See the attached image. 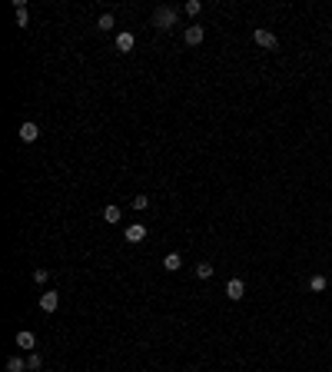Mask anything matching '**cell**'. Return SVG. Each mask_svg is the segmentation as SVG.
<instances>
[{"label":"cell","instance_id":"obj_1","mask_svg":"<svg viewBox=\"0 0 332 372\" xmlns=\"http://www.w3.org/2000/svg\"><path fill=\"white\" fill-rule=\"evenodd\" d=\"M176 20H180V14H176L173 7H156L153 10V27H159V30H173Z\"/></svg>","mask_w":332,"mask_h":372},{"label":"cell","instance_id":"obj_15","mask_svg":"<svg viewBox=\"0 0 332 372\" xmlns=\"http://www.w3.org/2000/svg\"><path fill=\"white\" fill-rule=\"evenodd\" d=\"M196 276L199 279H209V276H213V266H209V262H199V266H196Z\"/></svg>","mask_w":332,"mask_h":372},{"label":"cell","instance_id":"obj_10","mask_svg":"<svg viewBox=\"0 0 332 372\" xmlns=\"http://www.w3.org/2000/svg\"><path fill=\"white\" fill-rule=\"evenodd\" d=\"M133 43H136L133 33H120V37H117V50H123V54H130V50H133Z\"/></svg>","mask_w":332,"mask_h":372},{"label":"cell","instance_id":"obj_14","mask_svg":"<svg viewBox=\"0 0 332 372\" xmlns=\"http://www.w3.org/2000/svg\"><path fill=\"white\" fill-rule=\"evenodd\" d=\"M325 286H329V283H325V276H312V279H309V289H312V293H322Z\"/></svg>","mask_w":332,"mask_h":372},{"label":"cell","instance_id":"obj_8","mask_svg":"<svg viewBox=\"0 0 332 372\" xmlns=\"http://www.w3.org/2000/svg\"><path fill=\"white\" fill-rule=\"evenodd\" d=\"M37 136H40L37 123H24V127H20V140H24V143H33Z\"/></svg>","mask_w":332,"mask_h":372},{"label":"cell","instance_id":"obj_19","mask_svg":"<svg viewBox=\"0 0 332 372\" xmlns=\"http://www.w3.org/2000/svg\"><path fill=\"white\" fill-rule=\"evenodd\" d=\"M33 279H37V283L43 286V283H47V279H50V273H47V270H37V273H33Z\"/></svg>","mask_w":332,"mask_h":372},{"label":"cell","instance_id":"obj_5","mask_svg":"<svg viewBox=\"0 0 332 372\" xmlns=\"http://www.w3.org/2000/svg\"><path fill=\"white\" fill-rule=\"evenodd\" d=\"M57 306H60V296H57V293H43V296H40V309H43V312H53Z\"/></svg>","mask_w":332,"mask_h":372},{"label":"cell","instance_id":"obj_9","mask_svg":"<svg viewBox=\"0 0 332 372\" xmlns=\"http://www.w3.org/2000/svg\"><path fill=\"white\" fill-rule=\"evenodd\" d=\"M203 37H206V30H203V27H190V30H186V43H190V47L203 43Z\"/></svg>","mask_w":332,"mask_h":372},{"label":"cell","instance_id":"obj_13","mask_svg":"<svg viewBox=\"0 0 332 372\" xmlns=\"http://www.w3.org/2000/svg\"><path fill=\"white\" fill-rule=\"evenodd\" d=\"M180 266H183V262H180V256H176V253H170V256L163 259V270H170V273H176Z\"/></svg>","mask_w":332,"mask_h":372},{"label":"cell","instance_id":"obj_11","mask_svg":"<svg viewBox=\"0 0 332 372\" xmlns=\"http://www.w3.org/2000/svg\"><path fill=\"white\" fill-rule=\"evenodd\" d=\"M27 369H30V365H27L20 356H10L7 359V372H27Z\"/></svg>","mask_w":332,"mask_h":372},{"label":"cell","instance_id":"obj_7","mask_svg":"<svg viewBox=\"0 0 332 372\" xmlns=\"http://www.w3.org/2000/svg\"><path fill=\"white\" fill-rule=\"evenodd\" d=\"M17 346H20V349H33V346H37V336L27 333V329H20V333H17Z\"/></svg>","mask_w":332,"mask_h":372},{"label":"cell","instance_id":"obj_12","mask_svg":"<svg viewBox=\"0 0 332 372\" xmlns=\"http://www.w3.org/2000/svg\"><path fill=\"white\" fill-rule=\"evenodd\" d=\"M120 216H123L120 206H106V209H103V220H106V223H120Z\"/></svg>","mask_w":332,"mask_h":372},{"label":"cell","instance_id":"obj_17","mask_svg":"<svg viewBox=\"0 0 332 372\" xmlns=\"http://www.w3.org/2000/svg\"><path fill=\"white\" fill-rule=\"evenodd\" d=\"M96 27H100V30H110V27H113V14H103V17H100V24H96Z\"/></svg>","mask_w":332,"mask_h":372},{"label":"cell","instance_id":"obj_20","mask_svg":"<svg viewBox=\"0 0 332 372\" xmlns=\"http://www.w3.org/2000/svg\"><path fill=\"white\" fill-rule=\"evenodd\" d=\"M27 365H30V369H40V365H43V359H40V356H37V352H33V356H30V359H27Z\"/></svg>","mask_w":332,"mask_h":372},{"label":"cell","instance_id":"obj_3","mask_svg":"<svg viewBox=\"0 0 332 372\" xmlns=\"http://www.w3.org/2000/svg\"><path fill=\"white\" fill-rule=\"evenodd\" d=\"M226 296H230L233 302H239L246 296V286H243V279H230V283H226Z\"/></svg>","mask_w":332,"mask_h":372},{"label":"cell","instance_id":"obj_4","mask_svg":"<svg viewBox=\"0 0 332 372\" xmlns=\"http://www.w3.org/2000/svg\"><path fill=\"white\" fill-rule=\"evenodd\" d=\"M143 239H146V226H143V223L127 226V243H143Z\"/></svg>","mask_w":332,"mask_h":372},{"label":"cell","instance_id":"obj_16","mask_svg":"<svg viewBox=\"0 0 332 372\" xmlns=\"http://www.w3.org/2000/svg\"><path fill=\"white\" fill-rule=\"evenodd\" d=\"M199 10H203V4H199V0H190V4H186V14H190V17H196Z\"/></svg>","mask_w":332,"mask_h":372},{"label":"cell","instance_id":"obj_6","mask_svg":"<svg viewBox=\"0 0 332 372\" xmlns=\"http://www.w3.org/2000/svg\"><path fill=\"white\" fill-rule=\"evenodd\" d=\"M14 10H17V27H27V24H30V14H27V4H24V0H14Z\"/></svg>","mask_w":332,"mask_h":372},{"label":"cell","instance_id":"obj_2","mask_svg":"<svg viewBox=\"0 0 332 372\" xmlns=\"http://www.w3.org/2000/svg\"><path fill=\"white\" fill-rule=\"evenodd\" d=\"M253 40L259 43V47H266V50H276L279 47L276 33H272V30H262V27H259V30H253Z\"/></svg>","mask_w":332,"mask_h":372},{"label":"cell","instance_id":"obj_18","mask_svg":"<svg viewBox=\"0 0 332 372\" xmlns=\"http://www.w3.org/2000/svg\"><path fill=\"white\" fill-rule=\"evenodd\" d=\"M146 206H150V199H146V196H133V209H146Z\"/></svg>","mask_w":332,"mask_h":372}]
</instances>
